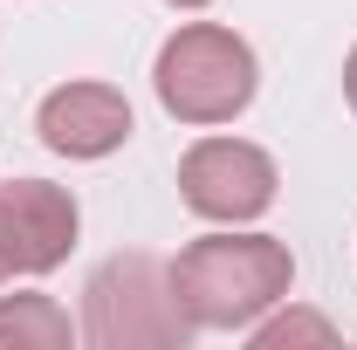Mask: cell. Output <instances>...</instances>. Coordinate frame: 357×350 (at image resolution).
Listing matches in <instances>:
<instances>
[{"instance_id":"1","label":"cell","mask_w":357,"mask_h":350,"mask_svg":"<svg viewBox=\"0 0 357 350\" xmlns=\"http://www.w3.org/2000/svg\"><path fill=\"white\" fill-rule=\"evenodd\" d=\"M172 303L199 330H255L275 303L296 289V254L275 234H199L185 241L172 261Z\"/></svg>"},{"instance_id":"2","label":"cell","mask_w":357,"mask_h":350,"mask_svg":"<svg viewBox=\"0 0 357 350\" xmlns=\"http://www.w3.org/2000/svg\"><path fill=\"white\" fill-rule=\"evenodd\" d=\"M151 89L165 103V117L192 124V131H213V124H234L255 89H261V62L255 48L241 42L220 21H185L158 42V62H151Z\"/></svg>"},{"instance_id":"3","label":"cell","mask_w":357,"mask_h":350,"mask_svg":"<svg viewBox=\"0 0 357 350\" xmlns=\"http://www.w3.org/2000/svg\"><path fill=\"white\" fill-rule=\"evenodd\" d=\"M83 344L96 350H178L192 323L172 303V268L151 254H110L83 289Z\"/></svg>"},{"instance_id":"4","label":"cell","mask_w":357,"mask_h":350,"mask_svg":"<svg viewBox=\"0 0 357 350\" xmlns=\"http://www.w3.org/2000/svg\"><path fill=\"white\" fill-rule=\"evenodd\" d=\"M275 192H282V172H275V158L261 144H248V137H199L178 158V199L199 220H213V227L261 220L275 206Z\"/></svg>"},{"instance_id":"5","label":"cell","mask_w":357,"mask_h":350,"mask_svg":"<svg viewBox=\"0 0 357 350\" xmlns=\"http://www.w3.org/2000/svg\"><path fill=\"white\" fill-rule=\"evenodd\" d=\"M76 234H83V206H76L69 185H48V178H7L0 185V254H7V275L62 268Z\"/></svg>"},{"instance_id":"6","label":"cell","mask_w":357,"mask_h":350,"mask_svg":"<svg viewBox=\"0 0 357 350\" xmlns=\"http://www.w3.org/2000/svg\"><path fill=\"white\" fill-rule=\"evenodd\" d=\"M131 131H137V117L117 83H55L42 96V110H35V137L55 158H76V165L124 151Z\"/></svg>"},{"instance_id":"7","label":"cell","mask_w":357,"mask_h":350,"mask_svg":"<svg viewBox=\"0 0 357 350\" xmlns=\"http://www.w3.org/2000/svg\"><path fill=\"white\" fill-rule=\"evenodd\" d=\"M83 337V323H69V309L55 296H0V350H69Z\"/></svg>"},{"instance_id":"8","label":"cell","mask_w":357,"mask_h":350,"mask_svg":"<svg viewBox=\"0 0 357 350\" xmlns=\"http://www.w3.org/2000/svg\"><path fill=\"white\" fill-rule=\"evenodd\" d=\"M248 344L255 350H289V344H337V323H330V316H316V309H268L261 323H255V330H248Z\"/></svg>"},{"instance_id":"9","label":"cell","mask_w":357,"mask_h":350,"mask_svg":"<svg viewBox=\"0 0 357 350\" xmlns=\"http://www.w3.org/2000/svg\"><path fill=\"white\" fill-rule=\"evenodd\" d=\"M344 103H351V110H357V48H351V55H344Z\"/></svg>"},{"instance_id":"10","label":"cell","mask_w":357,"mask_h":350,"mask_svg":"<svg viewBox=\"0 0 357 350\" xmlns=\"http://www.w3.org/2000/svg\"><path fill=\"white\" fill-rule=\"evenodd\" d=\"M165 7H178V14H199V7H206V0H165Z\"/></svg>"},{"instance_id":"11","label":"cell","mask_w":357,"mask_h":350,"mask_svg":"<svg viewBox=\"0 0 357 350\" xmlns=\"http://www.w3.org/2000/svg\"><path fill=\"white\" fill-rule=\"evenodd\" d=\"M0 282H7V254H0Z\"/></svg>"}]
</instances>
